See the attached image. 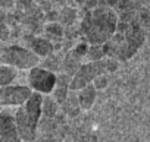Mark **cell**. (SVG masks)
<instances>
[{"mask_svg":"<svg viewBox=\"0 0 150 142\" xmlns=\"http://www.w3.org/2000/svg\"><path fill=\"white\" fill-rule=\"evenodd\" d=\"M19 141L15 116L0 113V142H16Z\"/></svg>","mask_w":150,"mask_h":142,"instance_id":"30bf717a","label":"cell"},{"mask_svg":"<svg viewBox=\"0 0 150 142\" xmlns=\"http://www.w3.org/2000/svg\"><path fill=\"white\" fill-rule=\"evenodd\" d=\"M22 41H24L25 47H28L33 53H35L40 57V60L54 51L53 43L49 38H46L44 35H41V34H28V32H25L22 35Z\"/></svg>","mask_w":150,"mask_h":142,"instance_id":"9c48e42d","label":"cell"},{"mask_svg":"<svg viewBox=\"0 0 150 142\" xmlns=\"http://www.w3.org/2000/svg\"><path fill=\"white\" fill-rule=\"evenodd\" d=\"M34 2L40 5L44 12H49V10L57 9V6H63L66 3V0H34Z\"/></svg>","mask_w":150,"mask_h":142,"instance_id":"44dd1931","label":"cell"},{"mask_svg":"<svg viewBox=\"0 0 150 142\" xmlns=\"http://www.w3.org/2000/svg\"><path fill=\"white\" fill-rule=\"evenodd\" d=\"M16 75H18V69L2 63L0 64V87L13 84V81L16 79Z\"/></svg>","mask_w":150,"mask_h":142,"instance_id":"ac0fdd59","label":"cell"},{"mask_svg":"<svg viewBox=\"0 0 150 142\" xmlns=\"http://www.w3.org/2000/svg\"><path fill=\"white\" fill-rule=\"evenodd\" d=\"M13 15L28 34H41L46 24V12L34 0H15Z\"/></svg>","mask_w":150,"mask_h":142,"instance_id":"5b68a950","label":"cell"},{"mask_svg":"<svg viewBox=\"0 0 150 142\" xmlns=\"http://www.w3.org/2000/svg\"><path fill=\"white\" fill-rule=\"evenodd\" d=\"M94 87H96V90L97 91H100V90H105L106 87H108V84H109V78H108V73H103V75H99L93 82H91Z\"/></svg>","mask_w":150,"mask_h":142,"instance_id":"603a6c76","label":"cell"},{"mask_svg":"<svg viewBox=\"0 0 150 142\" xmlns=\"http://www.w3.org/2000/svg\"><path fill=\"white\" fill-rule=\"evenodd\" d=\"M81 107H80V103L77 100V94H75V91H71L68 98L60 104V111L68 117V119H75L78 117L80 113H81Z\"/></svg>","mask_w":150,"mask_h":142,"instance_id":"5bb4252c","label":"cell"},{"mask_svg":"<svg viewBox=\"0 0 150 142\" xmlns=\"http://www.w3.org/2000/svg\"><path fill=\"white\" fill-rule=\"evenodd\" d=\"M41 104H43V94L33 91L30 98L22 106L16 107L15 122H16L19 141L31 142V141L37 139L38 123H40V119L43 116Z\"/></svg>","mask_w":150,"mask_h":142,"instance_id":"3957f363","label":"cell"},{"mask_svg":"<svg viewBox=\"0 0 150 142\" xmlns=\"http://www.w3.org/2000/svg\"><path fill=\"white\" fill-rule=\"evenodd\" d=\"M13 6H15V0H0V9L5 12L13 10Z\"/></svg>","mask_w":150,"mask_h":142,"instance_id":"cb8c5ba5","label":"cell"},{"mask_svg":"<svg viewBox=\"0 0 150 142\" xmlns=\"http://www.w3.org/2000/svg\"><path fill=\"white\" fill-rule=\"evenodd\" d=\"M27 82L34 92H40L43 95L52 94L53 88L56 87V72L37 64L28 70Z\"/></svg>","mask_w":150,"mask_h":142,"instance_id":"52a82bcc","label":"cell"},{"mask_svg":"<svg viewBox=\"0 0 150 142\" xmlns=\"http://www.w3.org/2000/svg\"><path fill=\"white\" fill-rule=\"evenodd\" d=\"M63 53H65L63 50L62 51H53V53H50L49 56H46V57L41 59L40 66H43V67L52 70V72H56L57 73L59 70H60V66H62Z\"/></svg>","mask_w":150,"mask_h":142,"instance_id":"2e32d148","label":"cell"},{"mask_svg":"<svg viewBox=\"0 0 150 142\" xmlns=\"http://www.w3.org/2000/svg\"><path fill=\"white\" fill-rule=\"evenodd\" d=\"M41 35H44L46 38H49V40L53 43V45H54V44H60V43H63V40H65V28H63L57 21L46 22L44 27H43Z\"/></svg>","mask_w":150,"mask_h":142,"instance_id":"4fadbf2b","label":"cell"},{"mask_svg":"<svg viewBox=\"0 0 150 142\" xmlns=\"http://www.w3.org/2000/svg\"><path fill=\"white\" fill-rule=\"evenodd\" d=\"M118 24V13L113 8L99 5L91 9L83 10L78 22L80 40L88 44H105L113 35Z\"/></svg>","mask_w":150,"mask_h":142,"instance_id":"7a4b0ae2","label":"cell"},{"mask_svg":"<svg viewBox=\"0 0 150 142\" xmlns=\"http://www.w3.org/2000/svg\"><path fill=\"white\" fill-rule=\"evenodd\" d=\"M0 63L9 64L18 70H30L40 64V57L24 44H11L0 50Z\"/></svg>","mask_w":150,"mask_h":142,"instance_id":"8992f818","label":"cell"},{"mask_svg":"<svg viewBox=\"0 0 150 142\" xmlns=\"http://www.w3.org/2000/svg\"><path fill=\"white\" fill-rule=\"evenodd\" d=\"M57 22L63 27V28H69V27H75L80 22V9L69 6V5H63L59 10H57Z\"/></svg>","mask_w":150,"mask_h":142,"instance_id":"8fae6325","label":"cell"},{"mask_svg":"<svg viewBox=\"0 0 150 142\" xmlns=\"http://www.w3.org/2000/svg\"><path fill=\"white\" fill-rule=\"evenodd\" d=\"M75 94H77V100H78L80 107L83 110H90L97 100V90L93 84L83 87L81 90L75 91Z\"/></svg>","mask_w":150,"mask_h":142,"instance_id":"7c38bea8","label":"cell"},{"mask_svg":"<svg viewBox=\"0 0 150 142\" xmlns=\"http://www.w3.org/2000/svg\"><path fill=\"white\" fill-rule=\"evenodd\" d=\"M106 57L105 45L103 44H90L88 51H87V60H100Z\"/></svg>","mask_w":150,"mask_h":142,"instance_id":"ffe728a7","label":"cell"},{"mask_svg":"<svg viewBox=\"0 0 150 142\" xmlns=\"http://www.w3.org/2000/svg\"><path fill=\"white\" fill-rule=\"evenodd\" d=\"M0 50H2V47H0Z\"/></svg>","mask_w":150,"mask_h":142,"instance_id":"d4e9b609","label":"cell"},{"mask_svg":"<svg viewBox=\"0 0 150 142\" xmlns=\"http://www.w3.org/2000/svg\"><path fill=\"white\" fill-rule=\"evenodd\" d=\"M140 8H143V0H118L113 9L116 10V13H122V12L137 10Z\"/></svg>","mask_w":150,"mask_h":142,"instance_id":"d6986e66","label":"cell"},{"mask_svg":"<svg viewBox=\"0 0 150 142\" xmlns=\"http://www.w3.org/2000/svg\"><path fill=\"white\" fill-rule=\"evenodd\" d=\"M83 60L80 57H77L71 50H66L63 53V59H62V66H60V72L69 75L71 78L74 76V73L80 69Z\"/></svg>","mask_w":150,"mask_h":142,"instance_id":"9a60e30c","label":"cell"},{"mask_svg":"<svg viewBox=\"0 0 150 142\" xmlns=\"http://www.w3.org/2000/svg\"><path fill=\"white\" fill-rule=\"evenodd\" d=\"M43 117H56L60 113V104L50 95H43V104H41Z\"/></svg>","mask_w":150,"mask_h":142,"instance_id":"e0dca14e","label":"cell"},{"mask_svg":"<svg viewBox=\"0 0 150 142\" xmlns=\"http://www.w3.org/2000/svg\"><path fill=\"white\" fill-rule=\"evenodd\" d=\"M33 94V90L28 85H6L0 87V106L2 107H19L22 106L30 95Z\"/></svg>","mask_w":150,"mask_h":142,"instance_id":"ba28073f","label":"cell"},{"mask_svg":"<svg viewBox=\"0 0 150 142\" xmlns=\"http://www.w3.org/2000/svg\"><path fill=\"white\" fill-rule=\"evenodd\" d=\"M74 3L77 5L81 10H86V9H91V8L99 6L100 0H74Z\"/></svg>","mask_w":150,"mask_h":142,"instance_id":"7402d4cb","label":"cell"},{"mask_svg":"<svg viewBox=\"0 0 150 142\" xmlns=\"http://www.w3.org/2000/svg\"><path fill=\"white\" fill-rule=\"evenodd\" d=\"M140 9L118 13L116 29L109 41L103 44L106 57H112L119 63H125L131 60L143 47L146 31L140 19Z\"/></svg>","mask_w":150,"mask_h":142,"instance_id":"6da1fadb","label":"cell"},{"mask_svg":"<svg viewBox=\"0 0 150 142\" xmlns=\"http://www.w3.org/2000/svg\"><path fill=\"white\" fill-rule=\"evenodd\" d=\"M119 69V62L112 57H105L100 60H87L83 62L80 69L74 73L69 82L71 91H78L83 87L91 84L99 75L103 73H113Z\"/></svg>","mask_w":150,"mask_h":142,"instance_id":"277c9868","label":"cell"}]
</instances>
